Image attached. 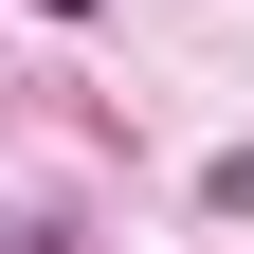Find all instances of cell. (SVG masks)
<instances>
[{"label": "cell", "instance_id": "6da1fadb", "mask_svg": "<svg viewBox=\"0 0 254 254\" xmlns=\"http://www.w3.org/2000/svg\"><path fill=\"white\" fill-rule=\"evenodd\" d=\"M55 18H91V0H55Z\"/></svg>", "mask_w": 254, "mask_h": 254}]
</instances>
